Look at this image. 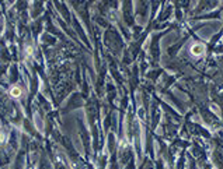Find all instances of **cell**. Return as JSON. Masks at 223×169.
Masks as SVG:
<instances>
[{"instance_id":"7a4b0ae2","label":"cell","mask_w":223,"mask_h":169,"mask_svg":"<svg viewBox=\"0 0 223 169\" xmlns=\"http://www.w3.org/2000/svg\"><path fill=\"white\" fill-rule=\"evenodd\" d=\"M10 94H11V96H14V98H18V96L21 95V90H20L18 87H13L10 91Z\"/></svg>"},{"instance_id":"6da1fadb","label":"cell","mask_w":223,"mask_h":169,"mask_svg":"<svg viewBox=\"0 0 223 169\" xmlns=\"http://www.w3.org/2000/svg\"><path fill=\"white\" fill-rule=\"evenodd\" d=\"M204 50H205V48H204V45H201V44H196L191 48V53H192L194 56H201L202 53H204Z\"/></svg>"},{"instance_id":"3957f363","label":"cell","mask_w":223,"mask_h":169,"mask_svg":"<svg viewBox=\"0 0 223 169\" xmlns=\"http://www.w3.org/2000/svg\"><path fill=\"white\" fill-rule=\"evenodd\" d=\"M3 140H4V136H3V134H2V133H0V143H2V141H3Z\"/></svg>"}]
</instances>
